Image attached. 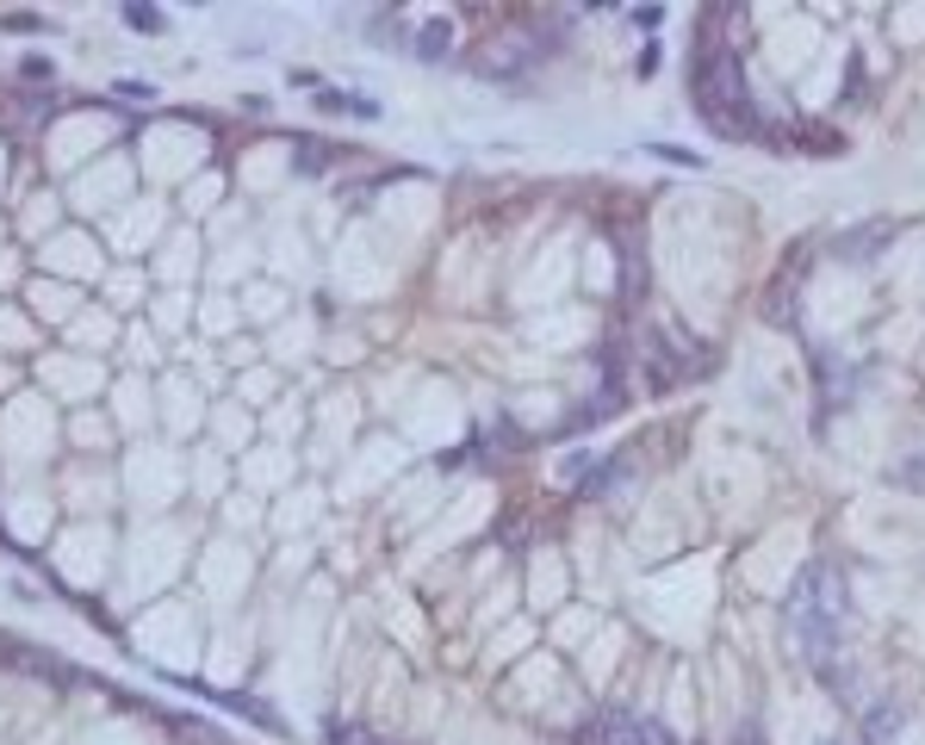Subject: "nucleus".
Returning <instances> with one entry per match:
<instances>
[{
	"label": "nucleus",
	"instance_id": "3",
	"mask_svg": "<svg viewBox=\"0 0 925 745\" xmlns=\"http://www.w3.org/2000/svg\"><path fill=\"white\" fill-rule=\"evenodd\" d=\"M584 740H590V745H677L658 721H646V714H628V708H609V714H597Z\"/></svg>",
	"mask_w": 925,
	"mask_h": 745
},
{
	"label": "nucleus",
	"instance_id": "11",
	"mask_svg": "<svg viewBox=\"0 0 925 745\" xmlns=\"http://www.w3.org/2000/svg\"><path fill=\"white\" fill-rule=\"evenodd\" d=\"M125 25H137V32H162V13H155V7H125Z\"/></svg>",
	"mask_w": 925,
	"mask_h": 745
},
{
	"label": "nucleus",
	"instance_id": "4",
	"mask_svg": "<svg viewBox=\"0 0 925 745\" xmlns=\"http://www.w3.org/2000/svg\"><path fill=\"white\" fill-rule=\"evenodd\" d=\"M547 57V44L540 38H522V32H510V38L497 44H484V57H479V75H503V81H516L528 62Z\"/></svg>",
	"mask_w": 925,
	"mask_h": 745
},
{
	"label": "nucleus",
	"instance_id": "6",
	"mask_svg": "<svg viewBox=\"0 0 925 745\" xmlns=\"http://www.w3.org/2000/svg\"><path fill=\"white\" fill-rule=\"evenodd\" d=\"M454 38H460V32H454V13H435V20L417 25V44H410V50L423 62H442V57H454Z\"/></svg>",
	"mask_w": 925,
	"mask_h": 745
},
{
	"label": "nucleus",
	"instance_id": "1",
	"mask_svg": "<svg viewBox=\"0 0 925 745\" xmlns=\"http://www.w3.org/2000/svg\"><path fill=\"white\" fill-rule=\"evenodd\" d=\"M839 615H845V578L832 572L827 559L801 566V578L783 596V621L801 633V647L820 671H827V647H839Z\"/></svg>",
	"mask_w": 925,
	"mask_h": 745
},
{
	"label": "nucleus",
	"instance_id": "8",
	"mask_svg": "<svg viewBox=\"0 0 925 745\" xmlns=\"http://www.w3.org/2000/svg\"><path fill=\"white\" fill-rule=\"evenodd\" d=\"M906 726V702H894V696H888V702H876L864 714V740L869 745H894V733H901Z\"/></svg>",
	"mask_w": 925,
	"mask_h": 745
},
{
	"label": "nucleus",
	"instance_id": "12",
	"mask_svg": "<svg viewBox=\"0 0 925 745\" xmlns=\"http://www.w3.org/2000/svg\"><path fill=\"white\" fill-rule=\"evenodd\" d=\"M813 745H845V740H813Z\"/></svg>",
	"mask_w": 925,
	"mask_h": 745
},
{
	"label": "nucleus",
	"instance_id": "10",
	"mask_svg": "<svg viewBox=\"0 0 925 745\" xmlns=\"http://www.w3.org/2000/svg\"><path fill=\"white\" fill-rule=\"evenodd\" d=\"M329 745H391V740H379L373 726H348V721H329Z\"/></svg>",
	"mask_w": 925,
	"mask_h": 745
},
{
	"label": "nucleus",
	"instance_id": "7",
	"mask_svg": "<svg viewBox=\"0 0 925 745\" xmlns=\"http://www.w3.org/2000/svg\"><path fill=\"white\" fill-rule=\"evenodd\" d=\"M888 236H894V224H882V218H876V224H857V230H845V236H839V255H845V261H869V255H882L888 248Z\"/></svg>",
	"mask_w": 925,
	"mask_h": 745
},
{
	"label": "nucleus",
	"instance_id": "2",
	"mask_svg": "<svg viewBox=\"0 0 925 745\" xmlns=\"http://www.w3.org/2000/svg\"><path fill=\"white\" fill-rule=\"evenodd\" d=\"M695 106H702V118H709L721 137H758L764 125H758L752 100H746V69H739V57H733L727 44H709L702 57H695Z\"/></svg>",
	"mask_w": 925,
	"mask_h": 745
},
{
	"label": "nucleus",
	"instance_id": "9",
	"mask_svg": "<svg viewBox=\"0 0 925 745\" xmlns=\"http://www.w3.org/2000/svg\"><path fill=\"white\" fill-rule=\"evenodd\" d=\"M317 106H324V113H354V118H379V100H354V94H336V88H324V94H317Z\"/></svg>",
	"mask_w": 925,
	"mask_h": 745
},
{
	"label": "nucleus",
	"instance_id": "5",
	"mask_svg": "<svg viewBox=\"0 0 925 745\" xmlns=\"http://www.w3.org/2000/svg\"><path fill=\"white\" fill-rule=\"evenodd\" d=\"M199 696H206V702H218V708H236V714H243V721H255V726H268V733H280V714H273L268 702H255V696H243V689H212V684H194Z\"/></svg>",
	"mask_w": 925,
	"mask_h": 745
}]
</instances>
